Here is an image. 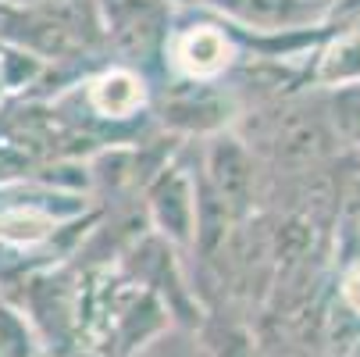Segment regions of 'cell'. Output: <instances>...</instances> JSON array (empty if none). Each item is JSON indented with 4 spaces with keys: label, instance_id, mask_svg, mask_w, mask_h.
Returning a JSON list of instances; mask_svg holds the SVG:
<instances>
[{
    "label": "cell",
    "instance_id": "obj_1",
    "mask_svg": "<svg viewBox=\"0 0 360 357\" xmlns=\"http://www.w3.org/2000/svg\"><path fill=\"white\" fill-rule=\"evenodd\" d=\"M225 61H229V43L211 25H200V29L186 32L179 43V65L189 75H214L225 68Z\"/></svg>",
    "mask_w": 360,
    "mask_h": 357
},
{
    "label": "cell",
    "instance_id": "obj_2",
    "mask_svg": "<svg viewBox=\"0 0 360 357\" xmlns=\"http://www.w3.org/2000/svg\"><path fill=\"white\" fill-rule=\"evenodd\" d=\"M143 104V86L129 72H108L93 86V108L108 118H125Z\"/></svg>",
    "mask_w": 360,
    "mask_h": 357
},
{
    "label": "cell",
    "instance_id": "obj_3",
    "mask_svg": "<svg viewBox=\"0 0 360 357\" xmlns=\"http://www.w3.org/2000/svg\"><path fill=\"white\" fill-rule=\"evenodd\" d=\"M214 4L229 8L232 15L246 22H261V25H285L307 15L303 0H214Z\"/></svg>",
    "mask_w": 360,
    "mask_h": 357
},
{
    "label": "cell",
    "instance_id": "obj_4",
    "mask_svg": "<svg viewBox=\"0 0 360 357\" xmlns=\"http://www.w3.org/2000/svg\"><path fill=\"white\" fill-rule=\"evenodd\" d=\"M353 79H360V36H342L325 50L318 82L339 86V82H353Z\"/></svg>",
    "mask_w": 360,
    "mask_h": 357
},
{
    "label": "cell",
    "instance_id": "obj_5",
    "mask_svg": "<svg viewBox=\"0 0 360 357\" xmlns=\"http://www.w3.org/2000/svg\"><path fill=\"white\" fill-rule=\"evenodd\" d=\"M50 229H54V222H50L46 215L39 211H4L0 215V243H15V246H29V243H39Z\"/></svg>",
    "mask_w": 360,
    "mask_h": 357
},
{
    "label": "cell",
    "instance_id": "obj_6",
    "mask_svg": "<svg viewBox=\"0 0 360 357\" xmlns=\"http://www.w3.org/2000/svg\"><path fill=\"white\" fill-rule=\"evenodd\" d=\"M214 179H218L221 193L232 203L243 200V193L250 189V172H246V158H243L239 146L229 143V146H218L214 150Z\"/></svg>",
    "mask_w": 360,
    "mask_h": 357
},
{
    "label": "cell",
    "instance_id": "obj_7",
    "mask_svg": "<svg viewBox=\"0 0 360 357\" xmlns=\"http://www.w3.org/2000/svg\"><path fill=\"white\" fill-rule=\"evenodd\" d=\"M342 296H346V303H349V311H353V315H360V265H356V268L346 275Z\"/></svg>",
    "mask_w": 360,
    "mask_h": 357
}]
</instances>
